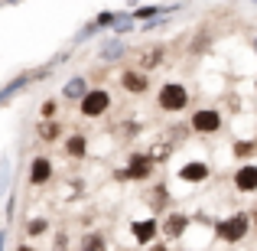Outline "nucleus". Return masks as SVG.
Masks as SVG:
<instances>
[{"mask_svg":"<svg viewBox=\"0 0 257 251\" xmlns=\"http://www.w3.org/2000/svg\"><path fill=\"white\" fill-rule=\"evenodd\" d=\"M247 228H251V219H247L244 212H234L231 219H221V222H215V235H218L221 241H228V245L241 241V238L247 235Z\"/></svg>","mask_w":257,"mask_h":251,"instance_id":"obj_1","label":"nucleus"},{"mask_svg":"<svg viewBox=\"0 0 257 251\" xmlns=\"http://www.w3.org/2000/svg\"><path fill=\"white\" fill-rule=\"evenodd\" d=\"M39 78H46V72H20V75L10 78V82H4V85H0V108L10 105L17 95H23L26 88H30L33 82H39Z\"/></svg>","mask_w":257,"mask_h":251,"instance_id":"obj_2","label":"nucleus"},{"mask_svg":"<svg viewBox=\"0 0 257 251\" xmlns=\"http://www.w3.org/2000/svg\"><path fill=\"white\" fill-rule=\"evenodd\" d=\"M157 105L163 108V111H182V108L189 105V92H186V85H179V82H166L163 88H160V95H157Z\"/></svg>","mask_w":257,"mask_h":251,"instance_id":"obj_3","label":"nucleus"},{"mask_svg":"<svg viewBox=\"0 0 257 251\" xmlns=\"http://www.w3.org/2000/svg\"><path fill=\"white\" fill-rule=\"evenodd\" d=\"M107 108H111V92H104V88H88V95L78 101L82 118H101V114H107Z\"/></svg>","mask_w":257,"mask_h":251,"instance_id":"obj_4","label":"nucleus"},{"mask_svg":"<svg viewBox=\"0 0 257 251\" xmlns=\"http://www.w3.org/2000/svg\"><path fill=\"white\" fill-rule=\"evenodd\" d=\"M153 163H157V160H153L150 153H134L131 163L124 170H117V180H150Z\"/></svg>","mask_w":257,"mask_h":251,"instance_id":"obj_5","label":"nucleus"},{"mask_svg":"<svg viewBox=\"0 0 257 251\" xmlns=\"http://www.w3.org/2000/svg\"><path fill=\"white\" fill-rule=\"evenodd\" d=\"M192 131H199V134L221 131V114L215 111V108H199V111L192 114Z\"/></svg>","mask_w":257,"mask_h":251,"instance_id":"obj_6","label":"nucleus"},{"mask_svg":"<svg viewBox=\"0 0 257 251\" xmlns=\"http://www.w3.org/2000/svg\"><path fill=\"white\" fill-rule=\"evenodd\" d=\"M26 180H30V186H46V183L52 180V160L46 157V153L33 157V160H30V173H26Z\"/></svg>","mask_w":257,"mask_h":251,"instance_id":"obj_7","label":"nucleus"},{"mask_svg":"<svg viewBox=\"0 0 257 251\" xmlns=\"http://www.w3.org/2000/svg\"><path fill=\"white\" fill-rule=\"evenodd\" d=\"M120 88L131 92V95H144L147 88H150V75L140 72V69H127L124 75H120Z\"/></svg>","mask_w":257,"mask_h":251,"instance_id":"obj_8","label":"nucleus"},{"mask_svg":"<svg viewBox=\"0 0 257 251\" xmlns=\"http://www.w3.org/2000/svg\"><path fill=\"white\" fill-rule=\"evenodd\" d=\"M131 232H134V241H137V245H150V241L160 235V222H157V219L131 222Z\"/></svg>","mask_w":257,"mask_h":251,"instance_id":"obj_9","label":"nucleus"},{"mask_svg":"<svg viewBox=\"0 0 257 251\" xmlns=\"http://www.w3.org/2000/svg\"><path fill=\"white\" fill-rule=\"evenodd\" d=\"M186 228H189V215L186 212H170L166 215V222H163V235L166 238H182Z\"/></svg>","mask_w":257,"mask_h":251,"instance_id":"obj_10","label":"nucleus"},{"mask_svg":"<svg viewBox=\"0 0 257 251\" xmlns=\"http://www.w3.org/2000/svg\"><path fill=\"white\" fill-rule=\"evenodd\" d=\"M127 52H131V49H127L124 39H107V43L98 49V59H101V62H120Z\"/></svg>","mask_w":257,"mask_h":251,"instance_id":"obj_11","label":"nucleus"},{"mask_svg":"<svg viewBox=\"0 0 257 251\" xmlns=\"http://www.w3.org/2000/svg\"><path fill=\"white\" fill-rule=\"evenodd\" d=\"M234 189H238V193H257V166L254 163L241 166L238 173H234Z\"/></svg>","mask_w":257,"mask_h":251,"instance_id":"obj_12","label":"nucleus"},{"mask_svg":"<svg viewBox=\"0 0 257 251\" xmlns=\"http://www.w3.org/2000/svg\"><path fill=\"white\" fill-rule=\"evenodd\" d=\"M85 95H88V78L85 75H72L69 82L62 85V98L65 101H82Z\"/></svg>","mask_w":257,"mask_h":251,"instance_id":"obj_13","label":"nucleus"},{"mask_svg":"<svg viewBox=\"0 0 257 251\" xmlns=\"http://www.w3.org/2000/svg\"><path fill=\"white\" fill-rule=\"evenodd\" d=\"M179 180L182 183H202V180H208V166L202 163V160H189V163L179 170Z\"/></svg>","mask_w":257,"mask_h":251,"instance_id":"obj_14","label":"nucleus"},{"mask_svg":"<svg viewBox=\"0 0 257 251\" xmlns=\"http://www.w3.org/2000/svg\"><path fill=\"white\" fill-rule=\"evenodd\" d=\"M65 153H69L72 160H85L88 157V137L85 134H69V137H65Z\"/></svg>","mask_w":257,"mask_h":251,"instance_id":"obj_15","label":"nucleus"},{"mask_svg":"<svg viewBox=\"0 0 257 251\" xmlns=\"http://www.w3.org/2000/svg\"><path fill=\"white\" fill-rule=\"evenodd\" d=\"M10 186H13V157L4 153V157H0V199L10 196Z\"/></svg>","mask_w":257,"mask_h":251,"instance_id":"obj_16","label":"nucleus"},{"mask_svg":"<svg viewBox=\"0 0 257 251\" xmlns=\"http://www.w3.org/2000/svg\"><path fill=\"white\" fill-rule=\"evenodd\" d=\"M36 134H39V140H46V144H52V140H59V134H62V124L59 121H39V127H36Z\"/></svg>","mask_w":257,"mask_h":251,"instance_id":"obj_17","label":"nucleus"},{"mask_svg":"<svg viewBox=\"0 0 257 251\" xmlns=\"http://www.w3.org/2000/svg\"><path fill=\"white\" fill-rule=\"evenodd\" d=\"M49 232V219H43V215H33V219H26V235L30 238H39V235Z\"/></svg>","mask_w":257,"mask_h":251,"instance_id":"obj_18","label":"nucleus"},{"mask_svg":"<svg viewBox=\"0 0 257 251\" xmlns=\"http://www.w3.org/2000/svg\"><path fill=\"white\" fill-rule=\"evenodd\" d=\"M104 248H107V241L101 232H88L82 238V251H104Z\"/></svg>","mask_w":257,"mask_h":251,"instance_id":"obj_19","label":"nucleus"},{"mask_svg":"<svg viewBox=\"0 0 257 251\" xmlns=\"http://www.w3.org/2000/svg\"><path fill=\"white\" fill-rule=\"evenodd\" d=\"M251 153H254V140H238V144H234V157L247 160Z\"/></svg>","mask_w":257,"mask_h":251,"instance_id":"obj_20","label":"nucleus"},{"mask_svg":"<svg viewBox=\"0 0 257 251\" xmlns=\"http://www.w3.org/2000/svg\"><path fill=\"white\" fill-rule=\"evenodd\" d=\"M56 108H59V105H56V101H52V98H49V101H43V108H39V114H43V121L56 118Z\"/></svg>","mask_w":257,"mask_h":251,"instance_id":"obj_21","label":"nucleus"},{"mask_svg":"<svg viewBox=\"0 0 257 251\" xmlns=\"http://www.w3.org/2000/svg\"><path fill=\"white\" fill-rule=\"evenodd\" d=\"M7 248V228H0V251Z\"/></svg>","mask_w":257,"mask_h":251,"instance_id":"obj_22","label":"nucleus"},{"mask_svg":"<svg viewBox=\"0 0 257 251\" xmlns=\"http://www.w3.org/2000/svg\"><path fill=\"white\" fill-rule=\"evenodd\" d=\"M150 251H170L166 245H150Z\"/></svg>","mask_w":257,"mask_h":251,"instance_id":"obj_23","label":"nucleus"},{"mask_svg":"<svg viewBox=\"0 0 257 251\" xmlns=\"http://www.w3.org/2000/svg\"><path fill=\"white\" fill-rule=\"evenodd\" d=\"M17 251H36V248H33V245H20Z\"/></svg>","mask_w":257,"mask_h":251,"instance_id":"obj_24","label":"nucleus"},{"mask_svg":"<svg viewBox=\"0 0 257 251\" xmlns=\"http://www.w3.org/2000/svg\"><path fill=\"white\" fill-rule=\"evenodd\" d=\"M4 4H7V7H13V4H23V0H4Z\"/></svg>","mask_w":257,"mask_h":251,"instance_id":"obj_25","label":"nucleus"},{"mask_svg":"<svg viewBox=\"0 0 257 251\" xmlns=\"http://www.w3.org/2000/svg\"><path fill=\"white\" fill-rule=\"evenodd\" d=\"M251 46H254V56H257V36H254V43H251Z\"/></svg>","mask_w":257,"mask_h":251,"instance_id":"obj_26","label":"nucleus"},{"mask_svg":"<svg viewBox=\"0 0 257 251\" xmlns=\"http://www.w3.org/2000/svg\"><path fill=\"white\" fill-rule=\"evenodd\" d=\"M251 4H257V0H251Z\"/></svg>","mask_w":257,"mask_h":251,"instance_id":"obj_27","label":"nucleus"},{"mask_svg":"<svg viewBox=\"0 0 257 251\" xmlns=\"http://www.w3.org/2000/svg\"><path fill=\"white\" fill-rule=\"evenodd\" d=\"M254 88H257V82H254Z\"/></svg>","mask_w":257,"mask_h":251,"instance_id":"obj_28","label":"nucleus"}]
</instances>
